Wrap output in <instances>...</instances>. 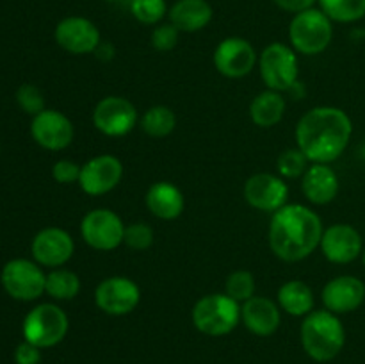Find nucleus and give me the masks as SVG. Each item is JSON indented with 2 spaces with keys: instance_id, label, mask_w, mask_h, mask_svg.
<instances>
[{
  "instance_id": "obj_1",
  "label": "nucleus",
  "mask_w": 365,
  "mask_h": 364,
  "mask_svg": "<svg viewBox=\"0 0 365 364\" xmlns=\"http://www.w3.org/2000/svg\"><path fill=\"white\" fill-rule=\"evenodd\" d=\"M351 118L341 107L319 106L307 111L296 125V146L310 163L330 164L348 148Z\"/></svg>"
},
{
  "instance_id": "obj_2",
  "label": "nucleus",
  "mask_w": 365,
  "mask_h": 364,
  "mask_svg": "<svg viewBox=\"0 0 365 364\" xmlns=\"http://www.w3.org/2000/svg\"><path fill=\"white\" fill-rule=\"evenodd\" d=\"M323 232V221L316 211L302 203H287L271 216L267 241L278 259L299 263L319 248Z\"/></svg>"
},
{
  "instance_id": "obj_3",
  "label": "nucleus",
  "mask_w": 365,
  "mask_h": 364,
  "mask_svg": "<svg viewBox=\"0 0 365 364\" xmlns=\"http://www.w3.org/2000/svg\"><path fill=\"white\" fill-rule=\"evenodd\" d=\"M346 330L341 318L330 310H312L302 323V345L310 359L328 363L342 352Z\"/></svg>"
},
{
  "instance_id": "obj_4",
  "label": "nucleus",
  "mask_w": 365,
  "mask_h": 364,
  "mask_svg": "<svg viewBox=\"0 0 365 364\" xmlns=\"http://www.w3.org/2000/svg\"><path fill=\"white\" fill-rule=\"evenodd\" d=\"M196 330L210 338H221L234 330L241 321V303L227 293L205 295L195 303L191 313Z\"/></svg>"
},
{
  "instance_id": "obj_5",
  "label": "nucleus",
  "mask_w": 365,
  "mask_h": 364,
  "mask_svg": "<svg viewBox=\"0 0 365 364\" xmlns=\"http://www.w3.org/2000/svg\"><path fill=\"white\" fill-rule=\"evenodd\" d=\"M334 21L321 9L310 7L294 14L289 25V39L296 54L319 56L334 39Z\"/></svg>"
},
{
  "instance_id": "obj_6",
  "label": "nucleus",
  "mask_w": 365,
  "mask_h": 364,
  "mask_svg": "<svg viewBox=\"0 0 365 364\" xmlns=\"http://www.w3.org/2000/svg\"><path fill=\"white\" fill-rule=\"evenodd\" d=\"M70 330L68 314L56 303H39L29 310L24 320L25 341L39 346V348H52L66 338Z\"/></svg>"
},
{
  "instance_id": "obj_7",
  "label": "nucleus",
  "mask_w": 365,
  "mask_h": 364,
  "mask_svg": "<svg viewBox=\"0 0 365 364\" xmlns=\"http://www.w3.org/2000/svg\"><path fill=\"white\" fill-rule=\"evenodd\" d=\"M257 64L266 89L285 93L298 84L299 63L292 46L271 43L260 52Z\"/></svg>"
},
{
  "instance_id": "obj_8",
  "label": "nucleus",
  "mask_w": 365,
  "mask_h": 364,
  "mask_svg": "<svg viewBox=\"0 0 365 364\" xmlns=\"http://www.w3.org/2000/svg\"><path fill=\"white\" fill-rule=\"evenodd\" d=\"M0 282L11 298L20 302H34L45 293L46 273L36 261L20 257L4 264Z\"/></svg>"
},
{
  "instance_id": "obj_9",
  "label": "nucleus",
  "mask_w": 365,
  "mask_h": 364,
  "mask_svg": "<svg viewBox=\"0 0 365 364\" xmlns=\"http://www.w3.org/2000/svg\"><path fill=\"white\" fill-rule=\"evenodd\" d=\"M125 227L120 216L114 211L100 207L93 209L82 218L81 221V236L91 248L100 252H110L118 246L123 245Z\"/></svg>"
},
{
  "instance_id": "obj_10",
  "label": "nucleus",
  "mask_w": 365,
  "mask_h": 364,
  "mask_svg": "<svg viewBox=\"0 0 365 364\" xmlns=\"http://www.w3.org/2000/svg\"><path fill=\"white\" fill-rule=\"evenodd\" d=\"M93 125L109 138H121L134 131L139 121L138 109L125 96H106L93 109Z\"/></svg>"
},
{
  "instance_id": "obj_11",
  "label": "nucleus",
  "mask_w": 365,
  "mask_h": 364,
  "mask_svg": "<svg viewBox=\"0 0 365 364\" xmlns=\"http://www.w3.org/2000/svg\"><path fill=\"white\" fill-rule=\"evenodd\" d=\"M141 302V289L132 278L114 275L96 285L95 303L109 316H127Z\"/></svg>"
},
{
  "instance_id": "obj_12",
  "label": "nucleus",
  "mask_w": 365,
  "mask_h": 364,
  "mask_svg": "<svg viewBox=\"0 0 365 364\" xmlns=\"http://www.w3.org/2000/svg\"><path fill=\"white\" fill-rule=\"evenodd\" d=\"M257 63H259V54L248 39L239 36L225 38L214 50V66L227 79L246 77L252 74Z\"/></svg>"
},
{
  "instance_id": "obj_13",
  "label": "nucleus",
  "mask_w": 365,
  "mask_h": 364,
  "mask_svg": "<svg viewBox=\"0 0 365 364\" xmlns=\"http://www.w3.org/2000/svg\"><path fill=\"white\" fill-rule=\"evenodd\" d=\"M123 178V164L110 153L91 157L81 168L78 188L89 196H102L113 191Z\"/></svg>"
},
{
  "instance_id": "obj_14",
  "label": "nucleus",
  "mask_w": 365,
  "mask_h": 364,
  "mask_svg": "<svg viewBox=\"0 0 365 364\" xmlns=\"http://www.w3.org/2000/svg\"><path fill=\"white\" fill-rule=\"evenodd\" d=\"M53 38L64 52L73 54V56L93 54L102 45L98 27L89 18L84 16L63 18L56 25Z\"/></svg>"
},
{
  "instance_id": "obj_15",
  "label": "nucleus",
  "mask_w": 365,
  "mask_h": 364,
  "mask_svg": "<svg viewBox=\"0 0 365 364\" xmlns=\"http://www.w3.org/2000/svg\"><path fill=\"white\" fill-rule=\"evenodd\" d=\"M31 136L41 148L59 152L71 145L75 128L66 114L56 109H45L32 116Z\"/></svg>"
},
{
  "instance_id": "obj_16",
  "label": "nucleus",
  "mask_w": 365,
  "mask_h": 364,
  "mask_svg": "<svg viewBox=\"0 0 365 364\" xmlns=\"http://www.w3.org/2000/svg\"><path fill=\"white\" fill-rule=\"evenodd\" d=\"M245 198L253 209L262 213H277L289 200V186L284 177L274 173H255L246 181Z\"/></svg>"
},
{
  "instance_id": "obj_17",
  "label": "nucleus",
  "mask_w": 365,
  "mask_h": 364,
  "mask_svg": "<svg viewBox=\"0 0 365 364\" xmlns=\"http://www.w3.org/2000/svg\"><path fill=\"white\" fill-rule=\"evenodd\" d=\"M32 257L39 266L61 268L73 257V238L61 227H46L34 236L31 245Z\"/></svg>"
},
{
  "instance_id": "obj_18",
  "label": "nucleus",
  "mask_w": 365,
  "mask_h": 364,
  "mask_svg": "<svg viewBox=\"0 0 365 364\" xmlns=\"http://www.w3.org/2000/svg\"><path fill=\"white\" fill-rule=\"evenodd\" d=\"M319 248L334 264H349L362 256V236L353 225L334 223L324 228Z\"/></svg>"
},
{
  "instance_id": "obj_19",
  "label": "nucleus",
  "mask_w": 365,
  "mask_h": 364,
  "mask_svg": "<svg viewBox=\"0 0 365 364\" xmlns=\"http://www.w3.org/2000/svg\"><path fill=\"white\" fill-rule=\"evenodd\" d=\"M321 300L324 303V309L337 316L353 313L364 303L365 284L353 275H339L327 282L321 291Z\"/></svg>"
},
{
  "instance_id": "obj_20",
  "label": "nucleus",
  "mask_w": 365,
  "mask_h": 364,
  "mask_svg": "<svg viewBox=\"0 0 365 364\" xmlns=\"http://www.w3.org/2000/svg\"><path fill=\"white\" fill-rule=\"evenodd\" d=\"M341 189L339 175L330 164L312 163L302 177V191L314 206H327L334 202Z\"/></svg>"
},
{
  "instance_id": "obj_21",
  "label": "nucleus",
  "mask_w": 365,
  "mask_h": 364,
  "mask_svg": "<svg viewBox=\"0 0 365 364\" xmlns=\"http://www.w3.org/2000/svg\"><path fill=\"white\" fill-rule=\"evenodd\" d=\"M280 305L266 296H253L241 305V321L252 334L267 338L278 330L282 321Z\"/></svg>"
},
{
  "instance_id": "obj_22",
  "label": "nucleus",
  "mask_w": 365,
  "mask_h": 364,
  "mask_svg": "<svg viewBox=\"0 0 365 364\" xmlns=\"http://www.w3.org/2000/svg\"><path fill=\"white\" fill-rule=\"evenodd\" d=\"M145 202L150 213L164 221L177 220L185 209L184 193L173 182L168 181H159L150 186Z\"/></svg>"
},
{
  "instance_id": "obj_23",
  "label": "nucleus",
  "mask_w": 365,
  "mask_h": 364,
  "mask_svg": "<svg viewBox=\"0 0 365 364\" xmlns=\"http://www.w3.org/2000/svg\"><path fill=\"white\" fill-rule=\"evenodd\" d=\"M168 14L180 32H198L210 24L214 11L207 0H177Z\"/></svg>"
},
{
  "instance_id": "obj_24",
  "label": "nucleus",
  "mask_w": 365,
  "mask_h": 364,
  "mask_svg": "<svg viewBox=\"0 0 365 364\" xmlns=\"http://www.w3.org/2000/svg\"><path fill=\"white\" fill-rule=\"evenodd\" d=\"M285 109H287V103L280 91L264 89L252 100L248 113L257 127L271 128L284 120Z\"/></svg>"
},
{
  "instance_id": "obj_25",
  "label": "nucleus",
  "mask_w": 365,
  "mask_h": 364,
  "mask_svg": "<svg viewBox=\"0 0 365 364\" xmlns=\"http://www.w3.org/2000/svg\"><path fill=\"white\" fill-rule=\"evenodd\" d=\"M278 305L284 313L291 316L305 318L314 310V291L307 282L303 280H287L278 289Z\"/></svg>"
},
{
  "instance_id": "obj_26",
  "label": "nucleus",
  "mask_w": 365,
  "mask_h": 364,
  "mask_svg": "<svg viewBox=\"0 0 365 364\" xmlns=\"http://www.w3.org/2000/svg\"><path fill=\"white\" fill-rule=\"evenodd\" d=\"M45 293L57 302L73 300L81 293V278L75 271L66 268H53L46 273Z\"/></svg>"
},
{
  "instance_id": "obj_27",
  "label": "nucleus",
  "mask_w": 365,
  "mask_h": 364,
  "mask_svg": "<svg viewBox=\"0 0 365 364\" xmlns=\"http://www.w3.org/2000/svg\"><path fill=\"white\" fill-rule=\"evenodd\" d=\"M177 127V116L168 106H152L141 116V128L153 139L168 138Z\"/></svg>"
},
{
  "instance_id": "obj_28",
  "label": "nucleus",
  "mask_w": 365,
  "mask_h": 364,
  "mask_svg": "<svg viewBox=\"0 0 365 364\" xmlns=\"http://www.w3.org/2000/svg\"><path fill=\"white\" fill-rule=\"evenodd\" d=\"M321 11L339 24H353L365 16V0H317Z\"/></svg>"
},
{
  "instance_id": "obj_29",
  "label": "nucleus",
  "mask_w": 365,
  "mask_h": 364,
  "mask_svg": "<svg viewBox=\"0 0 365 364\" xmlns=\"http://www.w3.org/2000/svg\"><path fill=\"white\" fill-rule=\"evenodd\" d=\"M255 277L248 270L232 271L227 277V282H225V293L239 303H245L250 298H253L255 296Z\"/></svg>"
},
{
  "instance_id": "obj_30",
  "label": "nucleus",
  "mask_w": 365,
  "mask_h": 364,
  "mask_svg": "<svg viewBox=\"0 0 365 364\" xmlns=\"http://www.w3.org/2000/svg\"><path fill=\"white\" fill-rule=\"evenodd\" d=\"M310 164L312 163L307 159V156L298 148V146H296V148H287L285 152H282L280 156H278V175L284 178L303 177V173H305L307 168H309Z\"/></svg>"
},
{
  "instance_id": "obj_31",
  "label": "nucleus",
  "mask_w": 365,
  "mask_h": 364,
  "mask_svg": "<svg viewBox=\"0 0 365 364\" xmlns=\"http://www.w3.org/2000/svg\"><path fill=\"white\" fill-rule=\"evenodd\" d=\"M128 9L135 20L145 25L159 24L170 13L166 0H132Z\"/></svg>"
},
{
  "instance_id": "obj_32",
  "label": "nucleus",
  "mask_w": 365,
  "mask_h": 364,
  "mask_svg": "<svg viewBox=\"0 0 365 364\" xmlns=\"http://www.w3.org/2000/svg\"><path fill=\"white\" fill-rule=\"evenodd\" d=\"M153 241H155V232L148 223L134 221V223H128L125 227L123 245H127L128 248L143 252V250H148L153 245Z\"/></svg>"
},
{
  "instance_id": "obj_33",
  "label": "nucleus",
  "mask_w": 365,
  "mask_h": 364,
  "mask_svg": "<svg viewBox=\"0 0 365 364\" xmlns=\"http://www.w3.org/2000/svg\"><path fill=\"white\" fill-rule=\"evenodd\" d=\"M16 102L20 106V109L24 113L31 114V116H36L41 111H45V96H43L41 89L34 84H21L16 91Z\"/></svg>"
},
{
  "instance_id": "obj_34",
  "label": "nucleus",
  "mask_w": 365,
  "mask_h": 364,
  "mask_svg": "<svg viewBox=\"0 0 365 364\" xmlns=\"http://www.w3.org/2000/svg\"><path fill=\"white\" fill-rule=\"evenodd\" d=\"M180 31L173 24H163L153 29L150 36V43L157 52H171L177 46Z\"/></svg>"
},
{
  "instance_id": "obj_35",
  "label": "nucleus",
  "mask_w": 365,
  "mask_h": 364,
  "mask_svg": "<svg viewBox=\"0 0 365 364\" xmlns=\"http://www.w3.org/2000/svg\"><path fill=\"white\" fill-rule=\"evenodd\" d=\"M81 168L82 164H77L75 161L59 159L57 163H53L52 177L53 181L59 182V184L63 186L78 184V178H81Z\"/></svg>"
},
{
  "instance_id": "obj_36",
  "label": "nucleus",
  "mask_w": 365,
  "mask_h": 364,
  "mask_svg": "<svg viewBox=\"0 0 365 364\" xmlns=\"http://www.w3.org/2000/svg\"><path fill=\"white\" fill-rule=\"evenodd\" d=\"M14 363L16 364H39L41 363V348L32 343L24 341L14 350Z\"/></svg>"
},
{
  "instance_id": "obj_37",
  "label": "nucleus",
  "mask_w": 365,
  "mask_h": 364,
  "mask_svg": "<svg viewBox=\"0 0 365 364\" xmlns=\"http://www.w3.org/2000/svg\"><path fill=\"white\" fill-rule=\"evenodd\" d=\"M273 2L277 4V7H280L282 11L298 14L302 13V11H307L310 9V7H314V4H316L317 0H273Z\"/></svg>"
},
{
  "instance_id": "obj_38",
  "label": "nucleus",
  "mask_w": 365,
  "mask_h": 364,
  "mask_svg": "<svg viewBox=\"0 0 365 364\" xmlns=\"http://www.w3.org/2000/svg\"><path fill=\"white\" fill-rule=\"evenodd\" d=\"M107 2L114 4V6H127V7H130L132 0H107Z\"/></svg>"
},
{
  "instance_id": "obj_39",
  "label": "nucleus",
  "mask_w": 365,
  "mask_h": 364,
  "mask_svg": "<svg viewBox=\"0 0 365 364\" xmlns=\"http://www.w3.org/2000/svg\"><path fill=\"white\" fill-rule=\"evenodd\" d=\"M362 263H364V266H365V246H364V250H362Z\"/></svg>"
}]
</instances>
